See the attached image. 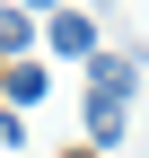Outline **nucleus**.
Masks as SVG:
<instances>
[{"mask_svg":"<svg viewBox=\"0 0 149 158\" xmlns=\"http://www.w3.org/2000/svg\"><path fill=\"white\" fill-rule=\"evenodd\" d=\"M53 53H70V62H79V53H97V27H88L79 9H53Z\"/></svg>","mask_w":149,"mask_h":158,"instance_id":"obj_3","label":"nucleus"},{"mask_svg":"<svg viewBox=\"0 0 149 158\" xmlns=\"http://www.w3.org/2000/svg\"><path fill=\"white\" fill-rule=\"evenodd\" d=\"M132 79H140V62H132V53H97V97L132 106Z\"/></svg>","mask_w":149,"mask_h":158,"instance_id":"obj_1","label":"nucleus"},{"mask_svg":"<svg viewBox=\"0 0 149 158\" xmlns=\"http://www.w3.org/2000/svg\"><path fill=\"white\" fill-rule=\"evenodd\" d=\"M9 97H18V106H35V97H44V70H35V62H18V70H9Z\"/></svg>","mask_w":149,"mask_h":158,"instance_id":"obj_5","label":"nucleus"},{"mask_svg":"<svg viewBox=\"0 0 149 158\" xmlns=\"http://www.w3.org/2000/svg\"><path fill=\"white\" fill-rule=\"evenodd\" d=\"M18 9H62V0H18Z\"/></svg>","mask_w":149,"mask_h":158,"instance_id":"obj_6","label":"nucleus"},{"mask_svg":"<svg viewBox=\"0 0 149 158\" xmlns=\"http://www.w3.org/2000/svg\"><path fill=\"white\" fill-rule=\"evenodd\" d=\"M35 44V27H26V9H0V53H26Z\"/></svg>","mask_w":149,"mask_h":158,"instance_id":"obj_4","label":"nucleus"},{"mask_svg":"<svg viewBox=\"0 0 149 158\" xmlns=\"http://www.w3.org/2000/svg\"><path fill=\"white\" fill-rule=\"evenodd\" d=\"M123 132H132V114H123L114 97H88V141H97V149H114Z\"/></svg>","mask_w":149,"mask_h":158,"instance_id":"obj_2","label":"nucleus"}]
</instances>
